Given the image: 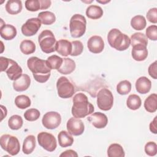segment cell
I'll use <instances>...</instances> for the list:
<instances>
[{"label":"cell","instance_id":"1","mask_svg":"<svg viewBox=\"0 0 157 157\" xmlns=\"http://www.w3.org/2000/svg\"><path fill=\"white\" fill-rule=\"evenodd\" d=\"M27 66L37 82L45 83L50 78L51 69L48 67L46 60L32 56L28 59Z\"/></svg>","mask_w":157,"mask_h":157},{"label":"cell","instance_id":"2","mask_svg":"<svg viewBox=\"0 0 157 157\" xmlns=\"http://www.w3.org/2000/svg\"><path fill=\"white\" fill-rule=\"evenodd\" d=\"M73 105L72 107V115L77 118H82L91 114L94 107L88 101V97L82 93H77L72 99Z\"/></svg>","mask_w":157,"mask_h":157},{"label":"cell","instance_id":"3","mask_svg":"<svg viewBox=\"0 0 157 157\" xmlns=\"http://www.w3.org/2000/svg\"><path fill=\"white\" fill-rule=\"evenodd\" d=\"M107 40L110 47L118 51L128 49L131 44L130 38L117 28H113L109 32Z\"/></svg>","mask_w":157,"mask_h":157},{"label":"cell","instance_id":"4","mask_svg":"<svg viewBox=\"0 0 157 157\" xmlns=\"http://www.w3.org/2000/svg\"><path fill=\"white\" fill-rule=\"evenodd\" d=\"M0 64L1 72L5 71L10 80L15 81L22 75L21 67L14 60L1 56Z\"/></svg>","mask_w":157,"mask_h":157},{"label":"cell","instance_id":"5","mask_svg":"<svg viewBox=\"0 0 157 157\" xmlns=\"http://www.w3.org/2000/svg\"><path fill=\"white\" fill-rule=\"evenodd\" d=\"M86 20L84 16L80 14L74 15L69 22L71 36L74 38L82 37L86 31Z\"/></svg>","mask_w":157,"mask_h":157},{"label":"cell","instance_id":"6","mask_svg":"<svg viewBox=\"0 0 157 157\" xmlns=\"http://www.w3.org/2000/svg\"><path fill=\"white\" fill-rule=\"evenodd\" d=\"M38 42L40 49L45 53H50L55 51L56 39L53 33L50 30L42 31L38 37Z\"/></svg>","mask_w":157,"mask_h":157},{"label":"cell","instance_id":"7","mask_svg":"<svg viewBox=\"0 0 157 157\" xmlns=\"http://www.w3.org/2000/svg\"><path fill=\"white\" fill-rule=\"evenodd\" d=\"M0 144L1 148L12 156H15L20 152V144L15 136L3 134L1 137Z\"/></svg>","mask_w":157,"mask_h":157},{"label":"cell","instance_id":"8","mask_svg":"<svg viewBox=\"0 0 157 157\" xmlns=\"http://www.w3.org/2000/svg\"><path fill=\"white\" fill-rule=\"evenodd\" d=\"M58 96L63 99L71 98L75 93V87L72 83L66 77H60L56 82Z\"/></svg>","mask_w":157,"mask_h":157},{"label":"cell","instance_id":"9","mask_svg":"<svg viewBox=\"0 0 157 157\" xmlns=\"http://www.w3.org/2000/svg\"><path fill=\"white\" fill-rule=\"evenodd\" d=\"M113 104V96L107 88H102L97 94V105L98 108L104 111L112 109Z\"/></svg>","mask_w":157,"mask_h":157},{"label":"cell","instance_id":"10","mask_svg":"<svg viewBox=\"0 0 157 157\" xmlns=\"http://www.w3.org/2000/svg\"><path fill=\"white\" fill-rule=\"evenodd\" d=\"M37 141L40 146L49 152L53 151L57 146L56 138L49 132H39L37 135Z\"/></svg>","mask_w":157,"mask_h":157},{"label":"cell","instance_id":"11","mask_svg":"<svg viewBox=\"0 0 157 157\" xmlns=\"http://www.w3.org/2000/svg\"><path fill=\"white\" fill-rule=\"evenodd\" d=\"M61 117L57 112L51 111L47 112L42 117V125L47 129H54L60 124Z\"/></svg>","mask_w":157,"mask_h":157},{"label":"cell","instance_id":"12","mask_svg":"<svg viewBox=\"0 0 157 157\" xmlns=\"http://www.w3.org/2000/svg\"><path fill=\"white\" fill-rule=\"evenodd\" d=\"M41 26V21L38 18H31L22 25L21 33L25 36H33L35 35Z\"/></svg>","mask_w":157,"mask_h":157},{"label":"cell","instance_id":"13","mask_svg":"<svg viewBox=\"0 0 157 157\" xmlns=\"http://www.w3.org/2000/svg\"><path fill=\"white\" fill-rule=\"evenodd\" d=\"M66 128L69 133L75 136L82 134L85 129V126L83 121L79 118L75 117L69 119L66 124Z\"/></svg>","mask_w":157,"mask_h":157},{"label":"cell","instance_id":"14","mask_svg":"<svg viewBox=\"0 0 157 157\" xmlns=\"http://www.w3.org/2000/svg\"><path fill=\"white\" fill-rule=\"evenodd\" d=\"M87 120L93 126L98 129L105 128L108 123L107 116L104 113L99 112L91 113L88 117Z\"/></svg>","mask_w":157,"mask_h":157},{"label":"cell","instance_id":"15","mask_svg":"<svg viewBox=\"0 0 157 157\" xmlns=\"http://www.w3.org/2000/svg\"><path fill=\"white\" fill-rule=\"evenodd\" d=\"M87 47L89 51L93 53H99L104 48V42L99 36H91L87 42Z\"/></svg>","mask_w":157,"mask_h":157},{"label":"cell","instance_id":"16","mask_svg":"<svg viewBox=\"0 0 157 157\" xmlns=\"http://www.w3.org/2000/svg\"><path fill=\"white\" fill-rule=\"evenodd\" d=\"M72 45L71 42L66 39H60L56 42L55 51L63 56L70 55L72 52Z\"/></svg>","mask_w":157,"mask_h":157},{"label":"cell","instance_id":"17","mask_svg":"<svg viewBox=\"0 0 157 157\" xmlns=\"http://www.w3.org/2000/svg\"><path fill=\"white\" fill-rule=\"evenodd\" d=\"M132 58L137 61L145 60L148 56L147 46L143 44H137L132 47L131 51Z\"/></svg>","mask_w":157,"mask_h":157},{"label":"cell","instance_id":"18","mask_svg":"<svg viewBox=\"0 0 157 157\" xmlns=\"http://www.w3.org/2000/svg\"><path fill=\"white\" fill-rule=\"evenodd\" d=\"M30 83V77L26 74H23L13 82V87L17 91H24L29 88Z\"/></svg>","mask_w":157,"mask_h":157},{"label":"cell","instance_id":"19","mask_svg":"<svg viewBox=\"0 0 157 157\" xmlns=\"http://www.w3.org/2000/svg\"><path fill=\"white\" fill-rule=\"evenodd\" d=\"M17 31L15 26L9 24H1L0 34L2 38L6 40H12L17 36Z\"/></svg>","mask_w":157,"mask_h":157},{"label":"cell","instance_id":"20","mask_svg":"<svg viewBox=\"0 0 157 157\" xmlns=\"http://www.w3.org/2000/svg\"><path fill=\"white\" fill-rule=\"evenodd\" d=\"M151 88V81L145 76L139 77L136 82V91L140 94H146L148 93Z\"/></svg>","mask_w":157,"mask_h":157},{"label":"cell","instance_id":"21","mask_svg":"<svg viewBox=\"0 0 157 157\" xmlns=\"http://www.w3.org/2000/svg\"><path fill=\"white\" fill-rule=\"evenodd\" d=\"M63 59L62 65L57 71L64 75L71 74L75 69L76 65L75 61L69 58H64Z\"/></svg>","mask_w":157,"mask_h":157},{"label":"cell","instance_id":"22","mask_svg":"<svg viewBox=\"0 0 157 157\" xmlns=\"http://www.w3.org/2000/svg\"><path fill=\"white\" fill-rule=\"evenodd\" d=\"M6 10L10 15H16L22 10V2L20 0H9L6 4Z\"/></svg>","mask_w":157,"mask_h":157},{"label":"cell","instance_id":"23","mask_svg":"<svg viewBox=\"0 0 157 157\" xmlns=\"http://www.w3.org/2000/svg\"><path fill=\"white\" fill-rule=\"evenodd\" d=\"M58 140L59 146L63 148L71 146L74 142V138L71 134L66 131H61L59 132Z\"/></svg>","mask_w":157,"mask_h":157},{"label":"cell","instance_id":"24","mask_svg":"<svg viewBox=\"0 0 157 157\" xmlns=\"http://www.w3.org/2000/svg\"><path fill=\"white\" fill-rule=\"evenodd\" d=\"M145 109L150 112L153 113L157 109V94L153 93L149 95L144 101Z\"/></svg>","mask_w":157,"mask_h":157},{"label":"cell","instance_id":"25","mask_svg":"<svg viewBox=\"0 0 157 157\" xmlns=\"http://www.w3.org/2000/svg\"><path fill=\"white\" fill-rule=\"evenodd\" d=\"M36 147V138L33 135L28 136L24 140L22 150L26 155L31 154Z\"/></svg>","mask_w":157,"mask_h":157},{"label":"cell","instance_id":"26","mask_svg":"<svg viewBox=\"0 0 157 157\" xmlns=\"http://www.w3.org/2000/svg\"><path fill=\"white\" fill-rule=\"evenodd\" d=\"M102 9L96 5H91L88 6L86 10V16L91 19L96 20L100 18L103 15Z\"/></svg>","mask_w":157,"mask_h":157},{"label":"cell","instance_id":"27","mask_svg":"<svg viewBox=\"0 0 157 157\" xmlns=\"http://www.w3.org/2000/svg\"><path fill=\"white\" fill-rule=\"evenodd\" d=\"M107 155L109 157H124L125 154L121 145L118 144H112L110 145L107 149Z\"/></svg>","mask_w":157,"mask_h":157},{"label":"cell","instance_id":"28","mask_svg":"<svg viewBox=\"0 0 157 157\" xmlns=\"http://www.w3.org/2000/svg\"><path fill=\"white\" fill-rule=\"evenodd\" d=\"M41 21V23L45 25H52L56 20V17L55 14L50 11L41 12L38 14L37 17Z\"/></svg>","mask_w":157,"mask_h":157},{"label":"cell","instance_id":"29","mask_svg":"<svg viewBox=\"0 0 157 157\" xmlns=\"http://www.w3.org/2000/svg\"><path fill=\"white\" fill-rule=\"evenodd\" d=\"M147 22L145 17L140 15L134 16L131 20V25L135 30H142L145 28Z\"/></svg>","mask_w":157,"mask_h":157},{"label":"cell","instance_id":"30","mask_svg":"<svg viewBox=\"0 0 157 157\" xmlns=\"http://www.w3.org/2000/svg\"><path fill=\"white\" fill-rule=\"evenodd\" d=\"M141 104L142 101L140 98L135 94H130L126 100V105L128 107L132 110H136L139 109Z\"/></svg>","mask_w":157,"mask_h":157},{"label":"cell","instance_id":"31","mask_svg":"<svg viewBox=\"0 0 157 157\" xmlns=\"http://www.w3.org/2000/svg\"><path fill=\"white\" fill-rule=\"evenodd\" d=\"M20 48L25 55H30L36 50V44L31 40H24L20 43Z\"/></svg>","mask_w":157,"mask_h":157},{"label":"cell","instance_id":"32","mask_svg":"<svg viewBox=\"0 0 157 157\" xmlns=\"http://www.w3.org/2000/svg\"><path fill=\"white\" fill-rule=\"evenodd\" d=\"M63 58L57 56L56 55H52L48 57L47 59L46 60L47 64L48 67L52 69H56L58 70L61 66L63 63Z\"/></svg>","mask_w":157,"mask_h":157},{"label":"cell","instance_id":"33","mask_svg":"<svg viewBox=\"0 0 157 157\" xmlns=\"http://www.w3.org/2000/svg\"><path fill=\"white\" fill-rule=\"evenodd\" d=\"M147 39L148 38L144 34L142 33H135L131 37V45H132V47L137 44H143L145 46H147Z\"/></svg>","mask_w":157,"mask_h":157},{"label":"cell","instance_id":"34","mask_svg":"<svg viewBox=\"0 0 157 157\" xmlns=\"http://www.w3.org/2000/svg\"><path fill=\"white\" fill-rule=\"evenodd\" d=\"M31 99L26 95H18L15 99L16 106L20 109H25L29 107L31 105Z\"/></svg>","mask_w":157,"mask_h":157},{"label":"cell","instance_id":"35","mask_svg":"<svg viewBox=\"0 0 157 157\" xmlns=\"http://www.w3.org/2000/svg\"><path fill=\"white\" fill-rule=\"evenodd\" d=\"M23 121L22 118L18 115L11 116L8 120V126L12 130H18L23 125Z\"/></svg>","mask_w":157,"mask_h":157},{"label":"cell","instance_id":"36","mask_svg":"<svg viewBox=\"0 0 157 157\" xmlns=\"http://www.w3.org/2000/svg\"><path fill=\"white\" fill-rule=\"evenodd\" d=\"M131 90V83L127 80L120 82L117 85V91L121 95H126Z\"/></svg>","mask_w":157,"mask_h":157},{"label":"cell","instance_id":"37","mask_svg":"<svg viewBox=\"0 0 157 157\" xmlns=\"http://www.w3.org/2000/svg\"><path fill=\"white\" fill-rule=\"evenodd\" d=\"M40 113L36 109H28L24 113L25 118L29 121H34L37 120L40 117Z\"/></svg>","mask_w":157,"mask_h":157},{"label":"cell","instance_id":"38","mask_svg":"<svg viewBox=\"0 0 157 157\" xmlns=\"http://www.w3.org/2000/svg\"><path fill=\"white\" fill-rule=\"evenodd\" d=\"M71 43L72 48L70 55L72 56H77L82 54L83 50V45L82 42L80 40H74Z\"/></svg>","mask_w":157,"mask_h":157},{"label":"cell","instance_id":"39","mask_svg":"<svg viewBox=\"0 0 157 157\" xmlns=\"http://www.w3.org/2000/svg\"><path fill=\"white\" fill-rule=\"evenodd\" d=\"M26 9L31 12H36L40 9L41 5L39 0H27L25 1Z\"/></svg>","mask_w":157,"mask_h":157},{"label":"cell","instance_id":"40","mask_svg":"<svg viewBox=\"0 0 157 157\" xmlns=\"http://www.w3.org/2000/svg\"><path fill=\"white\" fill-rule=\"evenodd\" d=\"M145 153L150 156H153L156 155L157 153V145L154 142H148L145 145Z\"/></svg>","mask_w":157,"mask_h":157},{"label":"cell","instance_id":"41","mask_svg":"<svg viewBox=\"0 0 157 157\" xmlns=\"http://www.w3.org/2000/svg\"><path fill=\"white\" fill-rule=\"evenodd\" d=\"M146 37L151 40H157V26L156 25H151L148 26L145 31Z\"/></svg>","mask_w":157,"mask_h":157},{"label":"cell","instance_id":"42","mask_svg":"<svg viewBox=\"0 0 157 157\" xmlns=\"http://www.w3.org/2000/svg\"><path fill=\"white\" fill-rule=\"evenodd\" d=\"M147 20L153 23H157V8L154 7L148 10L147 13Z\"/></svg>","mask_w":157,"mask_h":157},{"label":"cell","instance_id":"43","mask_svg":"<svg viewBox=\"0 0 157 157\" xmlns=\"http://www.w3.org/2000/svg\"><path fill=\"white\" fill-rule=\"evenodd\" d=\"M148 72L151 77L154 79L157 78V61H155L151 63L148 69Z\"/></svg>","mask_w":157,"mask_h":157},{"label":"cell","instance_id":"44","mask_svg":"<svg viewBox=\"0 0 157 157\" xmlns=\"http://www.w3.org/2000/svg\"><path fill=\"white\" fill-rule=\"evenodd\" d=\"M59 156L61 157H62V156H63V157H68V156L69 157V156L77 157L78 154L77 153L76 151H75L73 150H66V151H63Z\"/></svg>","mask_w":157,"mask_h":157},{"label":"cell","instance_id":"45","mask_svg":"<svg viewBox=\"0 0 157 157\" xmlns=\"http://www.w3.org/2000/svg\"><path fill=\"white\" fill-rule=\"evenodd\" d=\"M156 117H155L154 120L150 123V130L153 134H157V121Z\"/></svg>","mask_w":157,"mask_h":157},{"label":"cell","instance_id":"46","mask_svg":"<svg viewBox=\"0 0 157 157\" xmlns=\"http://www.w3.org/2000/svg\"><path fill=\"white\" fill-rule=\"evenodd\" d=\"M41 5V8L40 9L42 10H45L48 8H49L51 6V1L50 0H39Z\"/></svg>","mask_w":157,"mask_h":157},{"label":"cell","instance_id":"47","mask_svg":"<svg viewBox=\"0 0 157 157\" xmlns=\"http://www.w3.org/2000/svg\"><path fill=\"white\" fill-rule=\"evenodd\" d=\"M98 2H100V3H102V4H105V3H107V2H110V1H98V0H97L96 1Z\"/></svg>","mask_w":157,"mask_h":157}]
</instances>
